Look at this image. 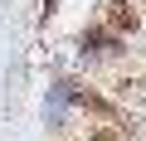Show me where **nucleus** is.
<instances>
[{"mask_svg":"<svg viewBox=\"0 0 146 141\" xmlns=\"http://www.w3.org/2000/svg\"><path fill=\"white\" fill-rule=\"evenodd\" d=\"M107 24L131 34V29H136V10H131V5H107Z\"/></svg>","mask_w":146,"mask_h":141,"instance_id":"1","label":"nucleus"}]
</instances>
